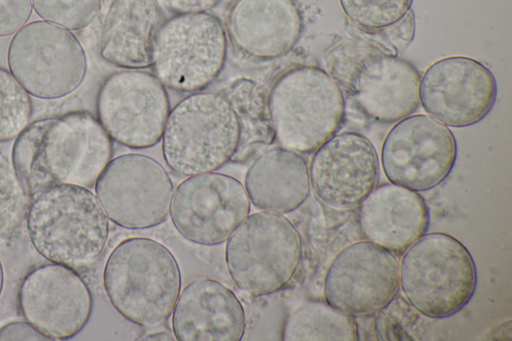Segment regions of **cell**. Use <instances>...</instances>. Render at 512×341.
<instances>
[{"label":"cell","mask_w":512,"mask_h":341,"mask_svg":"<svg viewBox=\"0 0 512 341\" xmlns=\"http://www.w3.org/2000/svg\"><path fill=\"white\" fill-rule=\"evenodd\" d=\"M112 156V139L84 110L30 122L11 153L12 166L32 198L57 184L94 186Z\"/></svg>","instance_id":"obj_1"},{"label":"cell","mask_w":512,"mask_h":341,"mask_svg":"<svg viewBox=\"0 0 512 341\" xmlns=\"http://www.w3.org/2000/svg\"><path fill=\"white\" fill-rule=\"evenodd\" d=\"M29 239L52 263L73 269L91 266L109 236V218L89 188L57 184L32 198L26 214Z\"/></svg>","instance_id":"obj_2"},{"label":"cell","mask_w":512,"mask_h":341,"mask_svg":"<svg viewBox=\"0 0 512 341\" xmlns=\"http://www.w3.org/2000/svg\"><path fill=\"white\" fill-rule=\"evenodd\" d=\"M103 285L112 306L128 321L155 327L172 314L181 272L172 252L157 240L131 237L109 254Z\"/></svg>","instance_id":"obj_3"},{"label":"cell","mask_w":512,"mask_h":341,"mask_svg":"<svg viewBox=\"0 0 512 341\" xmlns=\"http://www.w3.org/2000/svg\"><path fill=\"white\" fill-rule=\"evenodd\" d=\"M241 134L239 116L223 93L193 92L170 109L161 138L163 157L182 176L212 172L235 157Z\"/></svg>","instance_id":"obj_4"},{"label":"cell","mask_w":512,"mask_h":341,"mask_svg":"<svg viewBox=\"0 0 512 341\" xmlns=\"http://www.w3.org/2000/svg\"><path fill=\"white\" fill-rule=\"evenodd\" d=\"M266 108L279 146L297 153L314 152L339 130L345 115L340 86L323 69L301 65L272 84Z\"/></svg>","instance_id":"obj_5"},{"label":"cell","mask_w":512,"mask_h":341,"mask_svg":"<svg viewBox=\"0 0 512 341\" xmlns=\"http://www.w3.org/2000/svg\"><path fill=\"white\" fill-rule=\"evenodd\" d=\"M402 255L399 286L421 314L447 318L459 312L474 295L475 263L455 237L443 232L425 233Z\"/></svg>","instance_id":"obj_6"},{"label":"cell","mask_w":512,"mask_h":341,"mask_svg":"<svg viewBox=\"0 0 512 341\" xmlns=\"http://www.w3.org/2000/svg\"><path fill=\"white\" fill-rule=\"evenodd\" d=\"M302 257L301 237L280 213L248 215L230 234L225 262L234 284L252 296L272 294L294 277Z\"/></svg>","instance_id":"obj_7"},{"label":"cell","mask_w":512,"mask_h":341,"mask_svg":"<svg viewBox=\"0 0 512 341\" xmlns=\"http://www.w3.org/2000/svg\"><path fill=\"white\" fill-rule=\"evenodd\" d=\"M226 59V30L209 12L173 15L154 36L151 67L161 83L174 91H203L218 78Z\"/></svg>","instance_id":"obj_8"},{"label":"cell","mask_w":512,"mask_h":341,"mask_svg":"<svg viewBox=\"0 0 512 341\" xmlns=\"http://www.w3.org/2000/svg\"><path fill=\"white\" fill-rule=\"evenodd\" d=\"M7 63L24 89L40 99L70 95L87 72L86 54L77 37L45 20L26 23L14 33Z\"/></svg>","instance_id":"obj_9"},{"label":"cell","mask_w":512,"mask_h":341,"mask_svg":"<svg viewBox=\"0 0 512 341\" xmlns=\"http://www.w3.org/2000/svg\"><path fill=\"white\" fill-rule=\"evenodd\" d=\"M96 112L112 140L143 149L161 140L170 101L166 87L154 74L142 69H123L102 82Z\"/></svg>","instance_id":"obj_10"},{"label":"cell","mask_w":512,"mask_h":341,"mask_svg":"<svg viewBox=\"0 0 512 341\" xmlns=\"http://www.w3.org/2000/svg\"><path fill=\"white\" fill-rule=\"evenodd\" d=\"M94 187L108 218L126 229H147L165 221L174 192L164 167L138 153L111 159Z\"/></svg>","instance_id":"obj_11"},{"label":"cell","mask_w":512,"mask_h":341,"mask_svg":"<svg viewBox=\"0 0 512 341\" xmlns=\"http://www.w3.org/2000/svg\"><path fill=\"white\" fill-rule=\"evenodd\" d=\"M457 144L452 131L430 115H409L388 132L381 150L387 179L414 191H427L452 171Z\"/></svg>","instance_id":"obj_12"},{"label":"cell","mask_w":512,"mask_h":341,"mask_svg":"<svg viewBox=\"0 0 512 341\" xmlns=\"http://www.w3.org/2000/svg\"><path fill=\"white\" fill-rule=\"evenodd\" d=\"M249 212L244 185L228 174L212 171L183 180L173 192L169 213L183 238L212 246L225 242Z\"/></svg>","instance_id":"obj_13"},{"label":"cell","mask_w":512,"mask_h":341,"mask_svg":"<svg viewBox=\"0 0 512 341\" xmlns=\"http://www.w3.org/2000/svg\"><path fill=\"white\" fill-rule=\"evenodd\" d=\"M398 289L396 255L368 240L343 248L328 267L323 285L325 301L351 316L381 311Z\"/></svg>","instance_id":"obj_14"},{"label":"cell","mask_w":512,"mask_h":341,"mask_svg":"<svg viewBox=\"0 0 512 341\" xmlns=\"http://www.w3.org/2000/svg\"><path fill=\"white\" fill-rule=\"evenodd\" d=\"M420 104L434 119L450 127H468L493 108L497 83L481 62L450 56L430 65L420 80Z\"/></svg>","instance_id":"obj_15"},{"label":"cell","mask_w":512,"mask_h":341,"mask_svg":"<svg viewBox=\"0 0 512 341\" xmlns=\"http://www.w3.org/2000/svg\"><path fill=\"white\" fill-rule=\"evenodd\" d=\"M23 317L51 340L76 336L88 323L92 293L75 269L57 263L31 270L18 291Z\"/></svg>","instance_id":"obj_16"},{"label":"cell","mask_w":512,"mask_h":341,"mask_svg":"<svg viewBox=\"0 0 512 341\" xmlns=\"http://www.w3.org/2000/svg\"><path fill=\"white\" fill-rule=\"evenodd\" d=\"M314 152L308 168L310 186L323 203L351 208L377 186V152L364 135L351 131L335 134Z\"/></svg>","instance_id":"obj_17"},{"label":"cell","mask_w":512,"mask_h":341,"mask_svg":"<svg viewBox=\"0 0 512 341\" xmlns=\"http://www.w3.org/2000/svg\"><path fill=\"white\" fill-rule=\"evenodd\" d=\"M421 75L413 64L379 43L344 86L361 111L378 122H397L420 104Z\"/></svg>","instance_id":"obj_18"},{"label":"cell","mask_w":512,"mask_h":341,"mask_svg":"<svg viewBox=\"0 0 512 341\" xmlns=\"http://www.w3.org/2000/svg\"><path fill=\"white\" fill-rule=\"evenodd\" d=\"M303 31V15L295 0H233L226 34L243 55L273 60L290 52Z\"/></svg>","instance_id":"obj_19"},{"label":"cell","mask_w":512,"mask_h":341,"mask_svg":"<svg viewBox=\"0 0 512 341\" xmlns=\"http://www.w3.org/2000/svg\"><path fill=\"white\" fill-rule=\"evenodd\" d=\"M245 327V311L238 297L211 278L187 284L172 311V331L179 341H239Z\"/></svg>","instance_id":"obj_20"},{"label":"cell","mask_w":512,"mask_h":341,"mask_svg":"<svg viewBox=\"0 0 512 341\" xmlns=\"http://www.w3.org/2000/svg\"><path fill=\"white\" fill-rule=\"evenodd\" d=\"M358 221L368 241L402 255L426 233L429 210L417 191L385 183L360 202Z\"/></svg>","instance_id":"obj_21"},{"label":"cell","mask_w":512,"mask_h":341,"mask_svg":"<svg viewBox=\"0 0 512 341\" xmlns=\"http://www.w3.org/2000/svg\"><path fill=\"white\" fill-rule=\"evenodd\" d=\"M244 187L255 207L280 214L292 212L310 193L307 163L295 151L268 148L249 165Z\"/></svg>","instance_id":"obj_22"},{"label":"cell","mask_w":512,"mask_h":341,"mask_svg":"<svg viewBox=\"0 0 512 341\" xmlns=\"http://www.w3.org/2000/svg\"><path fill=\"white\" fill-rule=\"evenodd\" d=\"M160 24L155 0H114L101 32V57L123 69L151 67L153 40Z\"/></svg>","instance_id":"obj_23"},{"label":"cell","mask_w":512,"mask_h":341,"mask_svg":"<svg viewBox=\"0 0 512 341\" xmlns=\"http://www.w3.org/2000/svg\"><path fill=\"white\" fill-rule=\"evenodd\" d=\"M354 316L326 301H308L293 310L283 326L284 341H357Z\"/></svg>","instance_id":"obj_24"},{"label":"cell","mask_w":512,"mask_h":341,"mask_svg":"<svg viewBox=\"0 0 512 341\" xmlns=\"http://www.w3.org/2000/svg\"><path fill=\"white\" fill-rule=\"evenodd\" d=\"M31 95L7 69L0 67V142L15 139L30 123Z\"/></svg>","instance_id":"obj_25"},{"label":"cell","mask_w":512,"mask_h":341,"mask_svg":"<svg viewBox=\"0 0 512 341\" xmlns=\"http://www.w3.org/2000/svg\"><path fill=\"white\" fill-rule=\"evenodd\" d=\"M30 196L13 166L0 160V240L13 235L26 218Z\"/></svg>","instance_id":"obj_26"},{"label":"cell","mask_w":512,"mask_h":341,"mask_svg":"<svg viewBox=\"0 0 512 341\" xmlns=\"http://www.w3.org/2000/svg\"><path fill=\"white\" fill-rule=\"evenodd\" d=\"M346 17L361 30H377L399 21L413 0H339Z\"/></svg>","instance_id":"obj_27"},{"label":"cell","mask_w":512,"mask_h":341,"mask_svg":"<svg viewBox=\"0 0 512 341\" xmlns=\"http://www.w3.org/2000/svg\"><path fill=\"white\" fill-rule=\"evenodd\" d=\"M32 7L43 20L78 31L98 16L101 0H32Z\"/></svg>","instance_id":"obj_28"},{"label":"cell","mask_w":512,"mask_h":341,"mask_svg":"<svg viewBox=\"0 0 512 341\" xmlns=\"http://www.w3.org/2000/svg\"><path fill=\"white\" fill-rule=\"evenodd\" d=\"M361 30V29H360ZM379 37V43L393 54L403 51L413 40L415 33V16L410 9L396 23L377 30H363Z\"/></svg>","instance_id":"obj_29"},{"label":"cell","mask_w":512,"mask_h":341,"mask_svg":"<svg viewBox=\"0 0 512 341\" xmlns=\"http://www.w3.org/2000/svg\"><path fill=\"white\" fill-rule=\"evenodd\" d=\"M32 0H0V37L16 33L29 20Z\"/></svg>","instance_id":"obj_30"},{"label":"cell","mask_w":512,"mask_h":341,"mask_svg":"<svg viewBox=\"0 0 512 341\" xmlns=\"http://www.w3.org/2000/svg\"><path fill=\"white\" fill-rule=\"evenodd\" d=\"M16 340L47 341L51 339L42 334L28 321L10 322L0 328V341Z\"/></svg>","instance_id":"obj_31"},{"label":"cell","mask_w":512,"mask_h":341,"mask_svg":"<svg viewBox=\"0 0 512 341\" xmlns=\"http://www.w3.org/2000/svg\"><path fill=\"white\" fill-rule=\"evenodd\" d=\"M221 1L222 0H155L160 8L174 15L208 12Z\"/></svg>","instance_id":"obj_32"},{"label":"cell","mask_w":512,"mask_h":341,"mask_svg":"<svg viewBox=\"0 0 512 341\" xmlns=\"http://www.w3.org/2000/svg\"><path fill=\"white\" fill-rule=\"evenodd\" d=\"M174 335L167 331H156L141 337V340H173Z\"/></svg>","instance_id":"obj_33"},{"label":"cell","mask_w":512,"mask_h":341,"mask_svg":"<svg viewBox=\"0 0 512 341\" xmlns=\"http://www.w3.org/2000/svg\"><path fill=\"white\" fill-rule=\"evenodd\" d=\"M3 285H4V270H3L2 262L0 260V296L2 294Z\"/></svg>","instance_id":"obj_34"}]
</instances>
